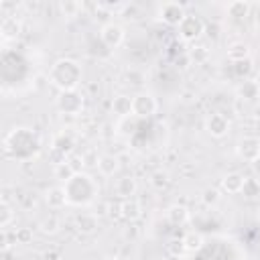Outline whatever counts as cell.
I'll return each instance as SVG.
<instances>
[{
  "instance_id": "obj_29",
  "label": "cell",
  "mask_w": 260,
  "mask_h": 260,
  "mask_svg": "<svg viewBox=\"0 0 260 260\" xmlns=\"http://www.w3.org/2000/svg\"><path fill=\"white\" fill-rule=\"evenodd\" d=\"M14 217H16V213H14L12 205H10L8 201H2V203H0V228H2V232H6V230L12 225Z\"/></svg>"
},
{
  "instance_id": "obj_19",
  "label": "cell",
  "mask_w": 260,
  "mask_h": 260,
  "mask_svg": "<svg viewBox=\"0 0 260 260\" xmlns=\"http://www.w3.org/2000/svg\"><path fill=\"white\" fill-rule=\"evenodd\" d=\"M73 146H75V136L71 134V132H59L55 138H53V148L57 150V152H61L65 158L73 152Z\"/></svg>"
},
{
  "instance_id": "obj_22",
  "label": "cell",
  "mask_w": 260,
  "mask_h": 260,
  "mask_svg": "<svg viewBox=\"0 0 260 260\" xmlns=\"http://www.w3.org/2000/svg\"><path fill=\"white\" fill-rule=\"evenodd\" d=\"M75 173H79L67 158H61L59 162H55V167H53V177L57 179V181H61V183H67Z\"/></svg>"
},
{
  "instance_id": "obj_45",
  "label": "cell",
  "mask_w": 260,
  "mask_h": 260,
  "mask_svg": "<svg viewBox=\"0 0 260 260\" xmlns=\"http://www.w3.org/2000/svg\"><path fill=\"white\" fill-rule=\"evenodd\" d=\"M258 221H260V209H258Z\"/></svg>"
},
{
  "instance_id": "obj_24",
  "label": "cell",
  "mask_w": 260,
  "mask_h": 260,
  "mask_svg": "<svg viewBox=\"0 0 260 260\" xmlns=\"http://www.w3.org/2000/svg\"><path fill=\"white\" fill-rule=\"evenodd\" d=\"M136 126H138V118L136 116L118 118V122H116V134H120V136H132L136 132Z\"/></svg>"
},
{
  "instance_id": "obj_12",
  "label": "cell",
  "mask_w": 260,
  "mask_h": 260,
  "mask_svg": "<svg viewBox=\"0 0 260 260\" xmlns=\"http://www.w3.org/2000/svg\"><path fill=\"white\" fill-rule=\"evenodd\" d=\"M75 228L79 234L83 236H91L98 232L100 228V217L93 211H85V213H77L75 215Z\"/></svg>"
},
{
  "instance_id": "obj_3",
  "label": "cell",
  "mask_w": 260,
  "mask_h": 260,
  "mask_svg": "<svg viewBox=\"0 0 260 260\" xmlns=\"http://www.w3.org/2000/svg\"><path fill=\"white\" fill-rule=\"evenodd\" d=\"M55 106L65 116H77V114H81V110L85 106V98H83V93L79 89L59 91L57 98H55Z\"/></svg>"
},
{
  "instance_id": "obj_37",
  "label": "cell",
  "mask_w": 260,
  "mask_h": 260,
  "mask_svg": "<svg viewBox=\"0 0 260 260\" xmlns=\"http://www.w3.org/2000/svg\"><path fill=\"white\" fill-rule=\"evenodd\" d=\"M37 260H63V254L59 250H55V248H47V250H43L39 254Z\"/></svg>"
},
{
  "instance_id": "obj_8",
  "label": "cell",
  "mask_w": 260,
  "mask_h": 260,
  "mask_svg": "<svg viewBox=\"0 0 260 260\" xmlns=\"http://www.w3.org/2000/svg\"><path fill=\"white\" fill-rule=\"evenodd\" d=\"M205 132L211 136V138H223L228 132H230V120L219 114V112H213L205 118Z\"/></svg>"
},
{
  "instance_id": "obj_43",
  "label": "cell",
  "mask_w": 260,
  "mask_h": 260,
  "mask_svg": "<svg viewBox=\"0 0 260 260\" xmlns=\"http://www.w3.org/2000/svg\"><path fill=\"white\" fill-rule=\"evenodd\" d=\"M165 260H181V258H179V256H171V254H169Z\"/></svg>"
},
{
  "instance_id": "obj_31",
  "label": "cell",
  "mask_w": 260,
  "mask_h": 260,
  "mask_svg": "<svg viewBox=\"0 0 260 260\" xmlns=\"http://www.w3.org/2000/svg\"><path fill=\"white\" fill-rule=\"evenodd\" d=\"M242 193H244V197H248V199H252V197L260 195V183H258L256 179H252V177H246V179H244Z\"/></svg>"
},
{
  "instance_id": "obj_26",
  "label": "cell",
  "mask_w": 260,
  "mask_h": 260,
  "mask_svg": "<svg viewBox=\"0 0 260 260\" xmlns=\"http://www.w3.org/2000/svg\"><path fill=\"white\" fill-rule=\"evenodd\" d=\"M236 95H238V100H256V98H260V91H258V87H256V83L254 81H242L238 87H236Z\"/></svg>"
},
{
  "instance_id": "obj_5",
  "label": "cell",
  "mask_w": 260,
  "mask_h": 260,
  "mask_svg": "<svg viewBox=\"0 0 260 260\" xmlns=\"http://www.w3.org/2000/svg\"><path fill=\"white\" fill-rule=\"evenodd\" d=\"M177 32H179V39L185 41V43H195L203 32H205V22L201 20V16L197 14H187L181 24L177 26Z\"/></svg>"
},
{
  "instance_id": "obj_41",
  "label": "cell",
  "mask_w": 260,
  "mask_h": 260,
  "mask_svg": "<svg viewBox=\"0 0 260 260\" xmlns=\"http://www.w3.org/2000/svg\"><path fill=\"white\" fill-rule=\"evenodd\" d=\"M252 81H254V83H256V87H258V91H260V71H258V73H256V77H254V79H252Z\"/></svg>"
},
{
  "instance_id": "obj_34",
  "label": "cell",
  "mask_w": 260,
  "mask_h": 260,
  "mask_svg": "<svg viewBox=\"0 0 260 260\" xmlns=\"http://www.w3.org/2000/svg\"><path fill=\"white\" fill-rule=\"evenodd\" d=\"M189 57H191V61H195V63H203V61H207V57H209V49H207L205 45H195V47L189 51Z\"/></svg>"
},
{
  "instance_id": "obj_21",
  "label": "cell",
  "mask_w": 260,
  "mask_h": 260,
  "mask_svg": "<svg viewBox=\"0 0 260 260\" xmlns=\"http://www.w3.org/2000/svg\"><path fill=\"white\" fill-rule=\"evenodd\" d=\"M120 171V160L114 154H102L98 162V173L102 177H114Z\"/></svg>"
},
{
  "instance_id": "obj_2",
  "label": "cell",
  "mask_w": 260,
  "mask_h": 260,
  "mask_svg": "<svg viewBox=\"0 0 260 260\" xmlns=\"http://www.w3.org/2000/svg\"><path fill=\"white\" fill-rule=\"evenodd\" d=\"M83 79V69L75 59L63 57L57 59L51 69H49V81L51 85H55L59 91H67V89H77V85Z\"/></svg>"
},
{
  "instance_id": "obj_14",
  "label": "cell",
  "mask_w": 260,
  "mask_h": 260,
  "mask_svg": "<svg viewBox=\"0 0 260 260\" xmlns=\"http://www.w3.org/2000/svg\"><path fill=\"white\" fill-rule=\"evenodd\" d=\"M120 217L126 219L128 223L140 219V217H142V203H140L138 199H134V197L120 201Z\"/></svg>"
},
{
  "instance_id": "obj_16",
  "label": "cell",
  "mask_w": 260,
  "mask_h": 260,
  "mask_svg": "<svg viewBox=\"0 0 260 260\" xmlns=\"http://www.w3.org/2000/svg\"><path fill=\"white\" fill-rule=\"evenodd\" d=\"M244 175H240V173H228V175H223L221 177V181H219V187H221V191L223 193H228V195H236V193H242V187H244Z\"/></svg>"
},
{
  "instance_id": "obj_28",
  "label": "cell",
  "mask_w": 260,
  "mask_h": 260,
  "mask_svg": "<svg viewBox=\"0 0 260 260\" xmlns=\"http://www.w3.org/2000/svg\"><path fill=\"white\" fill-rule=\"evenodd\" d=\"M183 244H185V252H199L203 248V236L195 230H189L183 236Z\"/></svg>"
},
{
  "instance_id": "obj_1",
  "label": "cell",
  "mask_w": 260,
  "mask_h": 260,
  "mask_svg": "<svg viewBox=\"0 0 260 260\" xmlns=\"http://www.w3.org/2000/svg\"><path fill=\"white\" fill-rule=\"evenodd\" d=\"M63 189L67 193V201L71 205H89L95 203L100 195V187L95 179L87 173H75L67 183H63Z\"/></svg>"
},
{
  "instance_id": "obj_10",
  "label": "cell",
  "mask_w": 260,
  "mask_h": 260,
  "mask_svg": "<svg viewBox=\"0 0 260 260\" xmlns=\"http://www.w3.org/2000/svg\"><path fill=\"white\" fill-rule=\"evenodd\" d=\"M22 32V20L16 14H6L0 22V37L4 41H16Z\"/></svg>"
},
{
  "instance_id": "obj_38",
  "label": "cell",
  "mask_w": 260,
  "mask_h": 260,
  "mask_svg": "<svg viewBox=\"0 0 260 260\" xmlns=\"http://www.w3.org/2000/svg\"><path fill=\"white\" fill-rule=\"evenodd\" d=\"M108 209H110V201H95V205H93V213L98 217L108 215Z\"/></svg>"
},
{
  "instance_id": "obj_32",
  "label": "cell",
  "mask_w": 260,
  "mask_h": 260,
  "mask_svg": "<svg viewBox=\"0 0 260 260\" xmlns=\"http://www.w3.org/2000/svg\"><path fill=\"white\" fill-rule=\"evenodd\" d=\"M219 199H221V195H219V191H217L215 187H205V189L201 191V201H203L207 207L217 205V203H219Z\"/></svg>"
},
{
  "instance_id": "obj_15",
  "label": "cell",
  "mask_w": 260,
  "mask_h": 260,
  "mask_svg": "<svg viewBox=\"0 0 260 260\" xmlns=\"http://www.w3.org/2000/svg\"><path fill=\"white\" fill-rule=\"evenodd\" d=\"M110 108H112V114H116L118 118L134 116V112H132V95H128V93H118V95H114Z\"/></svg>"
},
{
  "instance_id": "obj_9",
  "label": "cell",
  "mask_w": 260,
  "mask_h": 260,
  "mask_svg": "<svg viewBox=\"0 0 260 260\" xmlns=\"http://www.w3.org/2000/svg\"><path fill=\"white\" fill-rule=\"evenodd\" d=\"M236 154L242 160L252 162L254 158L260 156V138H256V136H244V138H240L238 144H236Z\"/></svg>"
},
{
  "instance_id": "obj_25",
  "label": "cell",
  "mask_w": 260,
  "mask_h": 260,
  "mask_svg": "<svg viewBox=\"0 0 260 260\" xmlns=\"http://www.w3.org/2000/svg\"><path fill=\"white\" fill-rule=\"evenodd\" d=\"M59 12L65 18H75L79 16V12H83V4L77 0H61L59 2Z\"/></svg>"
},
{
  "instance_id": "obj_23",
  "label": "cell",
  "mask_w": 260,
  "mask_h": 260,
  "mask_svg": "<svg viewBox=\"0 0 260 260\" xmlns=\"http://www.w3.org/2000/svg\"><path fill=\"white\" fill-rule=\"evenodd\" d=\"M122 79L130 87H142L146 83V73L142 69H138V67H128V69H124Z\"/></svg>"
},
{
  "instance_id": "obj_6",
  "label": "cell",
  "mask_w": 260,
  "mask_h": 260,
  "mask_svg": "<svg viewBox=\"0 0 260 260\" xmlns=\"http://www.w3.org/2000/svg\"><path fill=\"white\" fill-rule=\"evenodd\" d=\"M185 16H187V10L179 2H162L156 10V18L167 26H179Z\"/></svg>"
},
{
  "instance_id": "obj_7",
  "label": "cell",
  "mask_w": 260,
  "mask_h": 260,
  "mask_svg": "<svg viewBox=\"0 0 260 260\" xmlns=\"http://www.w3.org/2000/svg\"><path fill=\"white\" fill-rule=\"evenodd\" d=\"M100 39H102V43H104L106 47L118 49V47L124 43V39H126V30H124V26L118 24V22H106V24H102V28H100Z\"/></svg>"
},
{
  "instance_id": "obj_36",
  "label": "cell",
  "mask_w": 260,
  "mask_h": 260,
  "mask_svg": "<svg viewBox=\"0 0 260 260\" xmlns=\"http://www.w3.org/2000/svg\"><path fill=\"white\" fill-rule=\"evenodd\" d=\"M14 242H16V244H22V246L30 244V242H32V230H30V228H16V232H14Z\"/></svg>"
},
{
  "instance_id": "obj_27",
  "label": "cell",
  "mask_w": 260,
  "mask_h": 260,
  "mask_svg": "<svg viewBox=\"0 0 260 260\" xmlns=\"http://www.w3.org/2000/svg\"><path fill=\"white\" fill-rule=\"evenodd\" d=\"M59 230H61V219L57 215H47L45 219L39 221V232L45 236H55L59 234Z\"/></svg>"
},
{
  "instance_id": "obj_13",
  "label": "cell",
  "mask_w": 260,
  "mask_h": 260,
  "mask_svg": "<svg viewBox=\"0 0 260 260\" xmlns=\"http://www.w3.org/2000/svg\"><path fill=\"white\" fill-rule=\"evenodd\" d=\"M45 203L49 209H63L65 205H69L67 201V193L63 189V185H55V187H49L45 191Z\"/></svg>"
},
{
  "instance_id": "obj_11",
  "label": "cell",
  "mask_w": 260,
  "mask_h": 260,
  "mask_svg": "<svg viewBox=\"0 0 260 260\" xmlns=\"http://www.w3.org/2000/svg\"><path fill=\"white\" fill-rule=\"evenodd\" d=\"M136 191H138V183H136V179L132 175H122L114 183V195L118 199H122V201L124 199H132L136 195Z\"/></svg>"
},
{
  "instance_id": "obj_30",
  "label": "cell",
  "mask_w": 260,
  "mask_h": 260,
  "mask_svg": "<svg viewBox=\"0 0 260 260\" xmlns=\"http://www.w3.org/2000/svg\"><path fill=\"white\" fill-rule=\"evenodd\" d=\"M150 185L156 189V191H162V189H167L169 187V183H171V179H169V173L167 171H162V169H158V171H154L152 175H150Z\"/></svg>"
},
{
  "instance_id": "obj_33",
  "label": "cell",
  "mask_w": 260,
  "mask_h": 260,
  "mask_svg": "<svg viewBox=\"0 0 260 260\" xmlns=\"http://www.w3.org/2000/svg\"><path fill=\"white\" fill-rule=\"evenodd\" d=\"M100 156H102V154H98V150H95V148H87V150H83V152H81L83 167H85V169H93V167L98 169Z\"/></svg>"
},
{
  "instance_id": "obj_42",
  "label": "cell",
  "mask_w": 260,
  "mask_h": 260,
  "mask_svg": "<svg viewBox=\"0 0 260 260\" xmlns=\"http://www.w3.org/2000/svg\"><path fill=\"white\" fill-rule=\"evenodd\" d=\"M102 260H122V258L120 256H104Z\"/></svg>"
},
{
  "instance_id": "obj_18",
  "label": "cell",
  "mask_w": 260,
  "mask_h": 260,
  "mask_svg": "<svg viewBox=\"0 0 260 260\" xmlns=\"http://www.w3.org/2000/svg\"><path fill=\"white\" fill-rule=\"evenodd\" d=\"M225 57L232 61V63H242V61H248L250 59V45L244 43V41H236L228 47L225 51Z\"/></svg>"
},
{
  "instance_id": "obj_4",
  "label": "cell",
  "mask_w": 260,
  "mask_h": 260,
  "mask_svg": "<svg viewBox=\"0 0 260 260\" xmlns=\"http://www.w3.org/2000/svg\"><path fill=\"white\" fill-rule=\"evenodd\" d=\"M156 110H158V102L150 91L140 89V91H136L132 95V112H134V116L138 120L152 118L156 114Z\"/></svg>"
},
{
  "instance_id": "obj_20",
  "label": "cell",
  "mask_w": 260,
  "mask_h": 260,
  "mask_svg": "<svg viewBox=\"0 0 260 260\" xmlns=\"http://www.w3.org/2000/svg\"><path fill=\"white\" fill-rule=\"evenodd\" d=\"M252 10V4L248 0H234L225 6V14L232 18V20H244Z\"/></svg>"
},
{
  "instance_id": "obj_40",
  "label": "cell",
  "mask_w": 260,
  "mask_h": 260,
  "mask_svg": "<svg viewBox=\"0 0 260 260\" xmlns=\"http://www.w3.org/2000/svg\"><path fill=\"white\" fill-rule=\"evenodd\" d=\"M250 167H252L254 175H256V177H260V156H258V158H254V160L250 162Z\"/></svg>"
},
{
  "instance_id": "obj_17",
  "label": "cell",
  "mask_w": 260,
  "mask_h": 260,
  "mask_svg": "<svg viewBox=\"0 0 260 260\" xmlns=\"http://www.w3.org/2000/svg\"><path fill=\"white\" fill-rule=\"evenodd\" d=\"M189 219H191V211L183 203H173L167 209V221L173 223V225H185Z\"/></svg>"
},
{
  "instance_id": "obj_39",
  "label": "cell",
  "mask_w": 260,
  "mask_h": 260,
  "mask_svg": "<svg viewBox=\"0 0 260 260\" xmlns=\"http://www.w3.org/2000/svg\"><path fill=\"white\" fill-rule=\"evenodd\" d=\"M108 215H110L112 219L120 217V203H112V201H110V209H108Z\"/></svg>"
},
{
  "instance_id": "obj_35",
  "label": "cell",
  "mask_w": 260,
  "mask_h": 260,
  "mask_svg": "<svg viewBox=\"0 0 260 260\" xmlns=\"http://www.w3.org/2000/svg\"><path fill=\"white\" fill-rule=\"evenodd\" d=\"M183 252H185V244H183V238H173V240H169V244H167V254H171V256H183Z\"/></svg>"
},
{
  "instance_id": "obj_44",
  "label": "cell",
  "mask_w": 260,
  "mask_h": 260,
  "mask_svg": "<svg viewBox=\"0 0 260 260\" xmlns=\"http://www.w3.org/2000/svg\"><path fill=\"white\" fill-rule=\"evenodd\" d=\"M256 24L260 26V8H258V12H256Z\"/></svg>"
}]
</instances>
